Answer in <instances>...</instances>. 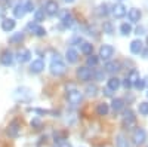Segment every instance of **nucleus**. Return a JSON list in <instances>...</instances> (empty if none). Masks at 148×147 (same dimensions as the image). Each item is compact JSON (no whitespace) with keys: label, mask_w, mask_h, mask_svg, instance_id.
<instances>
[{"label":"nucleus","mask_w":148,"mask_h":147,"mask_svg":"<svg viewBox=\"0 0 148 147\" xmlns=\"http://www.w3.org/2000/svg\"><path fill=\"white\" fill-rule=\"evenodd\" d=\"M142 49H144V43H142L139 39L132 40V42H130V52H132V54L139 55V54L142 52Z\"/></svg>","instance_id":"obj_16"},{"label":"nucleus","mask_w":148,"mask_h":147,"mask_svg":"<svg viewBox=\"0 0 148 147\" xmlns=\"http://www.w3.org/2000/svg\"><path fill=\"white\" fill-rule=\"evenodd\" d=\"M92 76H93V71H92L89 67H79V68H77V77H79L80 80L88 82V80L92 79Z\"/></svg>","instance_id":"obj_5"},{"label":"nucleus","mask_w":148,"mask_h":147,"mask_svg":"<svg viewBox=\"0 0 148 147\" xmlns=\"http://www.w3.org/2000/svg\"><path fill=\"white\" fill-rule=\"evenodd\" d=\"M19 131H21V125H19V122L15 119V120H12L10 124L8 125L6 134H8V137H10V138H16L19 135Z\"/></svg>","instance_id":"obj_3"},{"label":"nucleus","mask_w":148,"mask_h":147,"mask_svg":"<svg viewBox=\"0 0 148 147\" xmlns=\"http://www.w3.org/2000/svg\"><path fill=\"white\" fill-rule=\"evenodd\" d=\"M133 86H135V88H136L138 91H141V89H144V86H145V80H142V79L139 77V79H138L136 82H135V83H133Z\"/></svg>","instance_id":"obj_37"},{"label":"nucleus","mask_w":148,"mask_h":147,"mask_svg":"<svg viewBox=\"0 0 148 147\" xmlns=\"http://www.w3.org/2000/svg\"><path fill=\"white\" fill-rule=\"evenodd\" d=\"M45 70V61L43 59H34L33 63L30 64V71L34 73V75H39V73H42Z\"/></svg>","instance_id":"obj_9"},{"label":"nucleus","mask_w":148,"mask_h":147,"mask_svg":"<svg viewBox=\"0 0 148 147\" xmlns=\"http://www.w3.org/2000/svg\"><path fill=\"white\" fill-rule=\"evenodd\" d=\"M120 86H121V80H120L119 77H111V79H108V88H107V89H110V91H117Z\"/></svg>","instance_id":"obj_23"},{"label":"nucleus","mask_w":148,"mask_h":147,"mask_svg":"<svg viewBox=\"0 0 148 147\" xmlns=\"http://www.w3.org/2000/svg\"><path fill=\"white\" fill-rule=\"evenodd\" d=\"M111 108H113L114 112H120V110L125 108V101H123L121 98H114L113 103H111Z\"/></svg>","instance_id":"obj_26"},{"label":"nucleus","mask_w":148,"mask_h":147,"mask_svg":"<svg viewBox=\"0 0 148 147\" xmlns=\"http://www.w3.org/2000/svg\"><path fill=\"white\" fill-rule=\"evenodd\" d=\"M24 40V33L22 31H18V33H14L9 37V42L10 43H21Z\"/></svg>","instance_id":"obj_28"},{"label":"nucleus","mask_w":148,"mask_h":147,"mask_svg":"<svg viewBox=\"0 0 148 147\" xmlns=\"http://www.w3.org/2000/svg\"><path fill=\"white\" fill-rule=\"evenodd\" d=\"M136 34H144V27H138L136 28Z\"/></svg>","instance_id":"obj_43"},{"label":"nucleus","mask_w":148,"mask_h":147,"mask_svg":"<svg viewBox=\"0 0 148 147\" xmlns=\"http://www.w3.org/2000/svg\"><path fill=\"white\" fill-rule=\"evenodd\" d=\"M15 26H16V21L14 19V18H5L3 21H2V30L3 31H12L15 28Z\"/></svg>","instance_id":"obj_15"},{"label":"nucleus","mask_w":148,"mask_h":147,"mask_svg":"<svg viewBox=\"0 0 148 147\" xmlns=\"http://www.w3.org/2000/svg\"><path fill=\"white\" fill-rule=\"evenodd\" d=\"M113 15H114V18H123L126 15V6L123 5V3H116L114 6H113Z\"/></svg>","instance_id":"obj_11"},{"label":"nucleus","mask_w":148,"mask_h":147,"mask_svg":"<svg viewBox=\"0 0 148 147\" xmlns=\"http://www.w3.org/2000/svg\"><path fill=\"white\" fill-rule=\"evenodd\" d=\"M127 79L132 82V86H133V83H135V82H136V80L139 79V73H138L136 70H132V71H130V75L127 76Z\"/></svg>","instance_id":"obj_34"},{"label":"nucleus","mask_w":148,"mask_h":147,"mask_svg":"<svg viewBox=\"0 0 148 147\" xmlns=\"http://www.w3.org/2000/svg\"><path fill=\"white\" fill-rule=\"evenodd\" d=\"M65 58L68 61V64H74V63H77V59H79V54L74 48H68L67 52H65Z\"/></svg>","instance_id":"obj_14"},{"label":"nucleus","mask_w":148,"mask_h":147,"mask_svg":"<svg viewBox=\"0 0 148 147\" xmlns=\"http://www.w3.org/2000/svg\"><path fill=\"white\" fill-rule=\"evenodd\" d=\"M61 21H62V26L64 27H73V24H74V18H73V15L70 14L68 10H65L64 14H62V18H61Z\"/></svg>","instance_id":"obj_19"},{"label":"nucleus","mask_w":148,"mask_h":147,"mask_svg":"<svg viewBox=\"0 0 148 147\" xmlns=\"http://www.w3.org/2000/svg\"><path fill=\"white\" fill-rule=\"evenodd\" d=\"M110 112V106L107 103H99L96 106V115L98 116H107Z\"/></svg>","instance_id":"obj_24"},{"label":"nucleus","mask_w":148,"mask_h":147,"mask_svg":"<svg viewBox=\"0 0 148 147\" xmlns=\"http://www.w3.org/2000/svg\"><path fill=\"white\" fill-rule=\"evenodd\" d=\"M141 55H142V58H148V48H144V49H142Z\"/></svg>","instance_id":"obj_40"},{"label":"nucleus","mask_w":148,"mask_h":147,"mask_svg":"<svg viewBox=\"0 0 148 147\" xmlns=\"http://www.w3.org/2000/svg\"><path fill=\"white\" fill-rule=\"evenodd\" d=\"M113 24H111L110 21H105L104 22V33H107V34H113Z\"/></svg>","instance_id":"obj_35"},{"label":"nucleus","mask_w":148,"mask_h":147,"mask_svg":"<svg viewBox=\"0 0 148 147\" xmlns=\"http://www.w3.org/2000/svg\"><path fill=\"white\" fill-rule=\"evenodd\" d=\"M59 147H71V144L68 141H62V143H59Z\"/></svg>","instance_id":"obj_41"},{"label":"nucleus","mask_w":148,"mask_h":147,"mask_svg":"<svg viewBox=\"0 0 148 147\" xmlns=\"http://www.w3.org/2000/svg\"><path fill=\"white\" fill-rule=\"evenodd\" d=\"M138 110H139V113H141L142 116H147V115H148V103H147V101H142V103H139V106H138Z\"/></svg>","instance_id":"obj_33"},{"label":"nucleus","mask_w":148,"mask_h":147,"mask_svg":"<svg viewBox=\"0 0 148 147\" xmlns=\"http://www.w3.org/2000/svg\"><path fill=\"white\" fill-rule=\"evenodd\" d=\"M30 58H31L30 49H21V51H18V54H16V59L19 61V63H27V61H30Z\"/></svg>","instance_id":"obj_17"},{"label":"nucleus","mask_w":148,"mask_h":147,"mask_svg":"<svg viewBox=\"0 0 148 147\" xmlns=\"http://www.w3.org/2000/svg\"><path fill=\"white\" fill-rule=\"evenodd\" d=\"M51 75L52 76H56V77H59V76H62L64 73L67 71V66L62 63V59H61V57L56 54L53 58H52V63H51Z\"/></svg>","instance_id":"obj_1"},{"label":"nucleus","mask_w":148,"mask_h":147,"mask_svg":"<svg viewBox=\"0 0 148 147\" xmlns=\"http://www.w3.org/2000/svg\"><path fill=\"white\" fill-rule=\"evenodd\" d=\"M43 9H45V14L53 17V15H56L58 12H59V5H58L56 0H47Z\"/></svg>","instance_id":"obj_4"},{"label":"nucleus","mask_w":148,"mask_h":147,"mask_svg":"<svg viewBox=\"0 0 148 147\" xmlns=\"http://www.w3.org/2000/svg\"><path fill=\"white\" fill-rule=\"evenodd\" d=\"M121 85H123V86H125L126 89H130V88H132V82H130V80H129L127 77H126L125 80L121 82Z\"/></svg>","instance_id":"obj_39"},{"label":"nucleus","mask_w":148,"mask_h":147,"mask_svg":"<svg viewBox=\"0 0 148 147\" xmlns=\"http://www.w3.org/2000/svg\"><path fill=\"white\" fill-rule=\"evenodd\" d=\"M110 14V6L107 3H101L99 6L96 8V15H99V17H107Z\"/></svg>","instance_id":"obj_27"},{"label":"nucleus","mask_w":148,"mask_h":147,"mask_svg":"<svg viewBox=\"0 0 148 147\" xmlns=\"http://www.w3.org/2000/svg\"><path fill=\"white\" fill-rule=\"evenodd\" d=\"M127 17H129V21H130V22H139L142 14H141V10H139V9L132 8V9L127 12Z\"/></svg>","instance_id":"obj_18"},{"label":"nucleus","mask_w":148,"mask_h":147,"mask_svg":"<svg viewBox=\"0 0 148 147\" xmlns=\"http://www.w3.org/2000/svg\"><path fill=\"white\" fill-rule=\"evenodd\" d=\"M45 17H46L45 9H36V10H34V21H36V22L45 21Z\"/></svg>","instance_id":"obj_29"},{"label":"nucleus","mask_w":148,"mask_h":147,"mask_svg":"<svg viewBox=\"0 0 148 147\" xmlns=\"http://www.w3.org/2000/svg\"><path fill=\"white\" fill-rule=\"evenodd\" d=\"M119 2H121V0H119Z\"/></svg>","instance_id":"obj_47"},{"label":"nucleus","mask_w":148,"mask_h":147,"mask_svg":"<svg viewBox=\"0 0 148 147\" xmlns=\"http://www.w3.org/2000/svg\"><path fill=\"white\" fill-rule=\"evenodd\" d=\"M86 63H88V66H98V63H99V57H96V55H89L88 59H86Z\"/></svg>","instance_id":"obj_32"},{"label":"nucleus","mask_w":148,"mask_h":147,"mask_svg":"<svg viewBox=\"0 0 148 147\" xmlns=\"http://www.w3.org/2000/svg\"><path fill=\"white\" fill-rule=\"evenodd\" d=\"M104 68H105V71H108V73H117V71L121 68V66H120V63H117V61H108Z\"/></svg>","instance_id":"obj_20"},{"label":"nucleus","mask_w":148,"mask_h":147,"mask_svg":"<svg viewBox=\"0 0 148 147\" xmlns=\"http://www.w3.org/2000/svg\"><path fill=\"white\" fill-rule=\"evenodd\" d=\"M31 125H33V126H40V120H37V119L33 120V122H31Z\"/></svg>","instance_id":"obj_42"},{"label":"nucleus","mask_w":148,"mask_h":147,"mask_svg":"<svg viewBox=\"0 0 148 147\" xmlns=\"http://www.w3.org/2000/svg\"><path fill=\"white\" fill-rule=\"evenodd\" d=\"M65 2H67V3H73V2H74V0H65Z\"/></svg>","instance_id":"obj_44"},{"label":"nucleus","mask_w":148,"mask_h":147,"mask_svg":"<svg viewBox=\"0 0 148 147\" xmlns=\"http://www.w3.org/2000/svg\"><path fill=\"white\" fill-rule=\"evenodd\" d=\"M116 147H130L129 144V140L125 134H119L116 137Z\"/></svg>","instance_id":"obj_21"},{"label":"nucleus","mask_w":148,"mask_h":147,"mask_svg":"<svg viewBox=\"0 0 148 147\" xmlns=\"http://www.w3.org/2000/svg\"><path fill=\"white\" fill-rule=\"evenodd\" d=\"M24 6H25V10H27V12H33V10H36V9H34V2H33V0H25Z\"/></svg>","instance_id":"obj_36"},{"label":"nucleus","mask_w":148,"mask_h":147,"mask_svg":"<svg viewBox=\"0 0 148 147\" xmlns=\"http://www.w3.org/2000/svg\"><path fill=\"white\" fill-rule=\"evenodd\" d=\"M25 14H27L25 6H24V3L19 2V3L14 8V15H15V18H24V17H25Z\"/></svg>","instance_id":"obj_22"},{"label":"nucleus","mask_w":148,"mask_h":147,"mask_svg":"<svg viewBox=\"0 0 148 147\" xmlns=\"http://www.w3.org/2000/svg\"><path fill=\"white\" fill-rule=\"evenodd\" d=\"M80 51H82L84 55H92V52H93V45L89 43V42H82Z\"/></svg>","instance_id":"obj_25"},{"label":"nucleus","mask_w":148,"mask_h":147,"mask_svg":"<svg viewBox=\"0 0 148 147\" xmlns=\"http://www.w3.org/2000/svg\"><path fill=\"white\" fill-rule=\"evenodd\" d=\"M113 55H114V48L111 46V45H107V43H105V45L101 46V49H99V55H98V57L108 61Z\"/></svg>","instance_id":"obj_6"},{"label":"nucleus","mask_w":148,"mask_h":147,"mask_svg":"<svg viewBox=\"0 0 148 147\" xmlns=\"http://www.w3.org/2000/svg\"><path fill=\"white\" fill-rule=\"evenodd\" d=\"M93 76L96 77V80H104V77H105V71H102V70L95 71V73H93Z\"/></svg>","instance_id":"obj_38"},{"label":"nucleus","mask_w":148,"mask_h":147,"mask_svg":"<svg viewBox=\"0 0 148 147\" xmlns=\"http://www.w3.org/2000/svg\"><path fill=\"white\" fill-rule=\"evenodd\" d=\"M147 97H148V92H147Z\"/></svg>","instance_id":"obj_46"},{"label":"nucleus","mask_w":148,"mask_h":147,"mask_svg":"<svg viewBox=\"0 0 148 147\" xmlns=\"http://www.w3.org/2000/svg\"><path fill=\"white\" fill-rule=\"evenodd\" d=\"M14 97L16 98L18 101H25V100H28V98L31 97V94H30V89L28 88H19V89L15 91Z\"/></svg>","instance_id":"obj_10"},{"label":"nucleus","mask_w":148,"mask_h":147,"mask_svg":"<svg viewBox=\"0 0 148 147\" xmlns=\"http://www.w3.org/2000/svg\"><path fill=\"white\" fill-rule=\"evenodd\" d=\"M147 140V131L144 128H136L133 131V144L135 146H142Z\"/></svg>","instance_id":"obj_2"},{"label":"nucleus","mask_w":148,"mask_h":147,"mask_svg":"<svg viewBox=\"0 0 148 147\" xmlns=\"http://www.w3.org/2000/svg\"><path fill=\"white\" fill-rule=\"evenodd\" d=\"M67 98H68V101H70L71 104H79V103L82 101L83 95H82V92L77 91V89H70V91H67Z\"/></svg>","instance_id":"obj_7"},{"label":"nucleus","mask_w":148,"mask_h":147,"mask_svg":"<svg viewBox=\"0 0 148 147\" xmlns=\"http://www.w3.org/2000/svg\"><path fill=\"white\" fill-rule=\"evenodd\" d=\"M98 94V86L96 85H88V86H86V95L88 97H95Z\"/></svg>","instance_id":"obj_30"},{"label":"nucleus","mask_w":148,"mask_h":147,"mask_svg":"<svg viewBox=\"0 0 148 147\" xmlns=\"http://www.w3.org/2000/svg\"><path fill=\"white\" fill-rule=\"evenodd\" d=\"M120 31H121V34L127 36V34L132 33V26H130V24H127V22H123L121 26H120Z\"/></svg>","instance_id":"obj_31"},{"label":"nucleus","mask_w":148,"mask_h":147,"mask_svg":"<svg viewBox=\"0 0 148 147\" xmlns=\"http://www.w3.org/2000/svg\"><path fill=\"white\" fill-rule=\"evenodd\" d=\"M28 28L33 30V33L37 36V37H43V36H46V28L42 27V26H37V22H30Z\"/></svg>","instance_id":"obj_13"},{"label":"nucleus","mask_w":148,"mask_h":147,"mask_svg":"<svg viewBox=\"0 0 148 147\" xmlns=\"http://www.w3.org/2000/svg\"><path fill=\"white\" fill-rule=\"evenodd\" d=\"M0 63H2L3 66H10L12 63H14V54H12L9 49H6V51L2 52V55H0Z\"/></svg>","instance_id":"obj_12"},{"label":"nucleus","mask_w":148,"mask_h":147,"mask_svg":"<svg viewBox=\"0 0 148 147\" xmlns=\"http://www.w3.org/2000/svg\"><path fill=\"white\" fill-rule=\"evenodd\" d=\"M135 120H136V117H135V115H133V112L130 108H127V110H125V113H123V125L125 126H132L133 124H135Z\"/></svg>","instance_id":"obj_8"},{"label":"nucleus","mask_w":148,"mask_h":147,"mask_svg":"<svg viewBox=\"0 0 148 147\" xmlns=\"http://www.w3.org/2000/svg\"><path fill=\"white\" fill-rule=\"evenodd\" d=\"M147 45H148V37H147Z\"/></svg>","instance_id":"obj_45"}]
</instances>
